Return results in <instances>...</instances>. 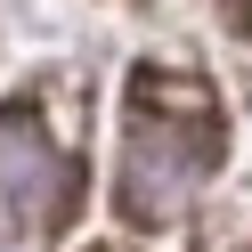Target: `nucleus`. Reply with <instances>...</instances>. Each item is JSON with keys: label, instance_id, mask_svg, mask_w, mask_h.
<instances>
[{"label": "nucleus", "instance_id": "nucleus-1", "mask_svg": "<svg viewBox=\"0 0 252 252\" xmlns=\"http://www.w3.org/2000/svg\"><path fill=\"white\" fill-rule=\"evenodd\" d=\"M220 163V106L195 73L138 65L130 73V155H122V212L163 220Z\"/></svg>", "mask_w": 252, "mask_h": 252}, {"label": "nucleus", "instance_id": "nucleus-2", "mask_svg": "<svg viewBox=\"0 0 252 252\" xmlns=\"http://www.w3.org/2000/svg\"><path fill=\"white\" fill-rule=\"evenodd\" d=\"M73 212V163L33 130L25 114L0 122V236L17 228H49Z\"/></svg>", "mask_w": 252, "mask_h": 252}]
</instances>
